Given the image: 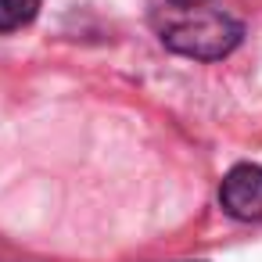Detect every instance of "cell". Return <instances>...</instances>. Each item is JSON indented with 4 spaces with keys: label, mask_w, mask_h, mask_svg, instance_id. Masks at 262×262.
<instances>
[{
    "label": "cell",
    "mask_w": 262,
    "mask_h": 262,
    "mask_svg": "<svg viewBox=\"0 0 262 262\" xmlns=\"http://www.w3.org/2000/svg\"><path fill=\"white\" fill-rule=\"evenodd\" d=\"M151 26L172 54H183L194 61H219L244 36V26L233 15H226L219 8H205V0L201 4L169 0L165 8H158L151 15Z\"/></svg>",
    "instance_id": "1"
},
{
    "label": "cell",
    "mask_w": 262,
    "mask_h": 262,
    "mask_svg": "<svg viewBox=\"0 0 262 262\" xmlns=\"http://www.w3.org/2000/svg\"><path fill=\"white\" fill-rule=\"evenodd\" d=\"M219 205L226 208V215H233L241 223L262 219V169L248 165V162L233 165L219 183Z\"/></svg>",
    "instance_id": "2"
},
{
    "label": "cell",
    "mask_w": 262,
    "mask_h": 262,
    "mask_svg": "<svg viewBox=\"0 0 262 262\" xmlns=\"http://www.w3.org/2000/svg\"><path fill=\"white\" fill-rule=\"evenodd\" d=\"M40 15V0H0V33H15Z\"/></svg>",
    "instance_id": "3"
},
{
    "label": "cell",
    "mask_w": 262,
    "mask_h": 262,
    "mask_svg": "<svg viewBox=\"0 0 262 262\" xmlns=\"http://www.w3.org/2000/svg\"><path fill=\"white\" fill-rule=\"evenodd\" d=\"M180 4H201V0H180Z\"/></svg>",
    "instance_id": "4"
}]
</instances>
